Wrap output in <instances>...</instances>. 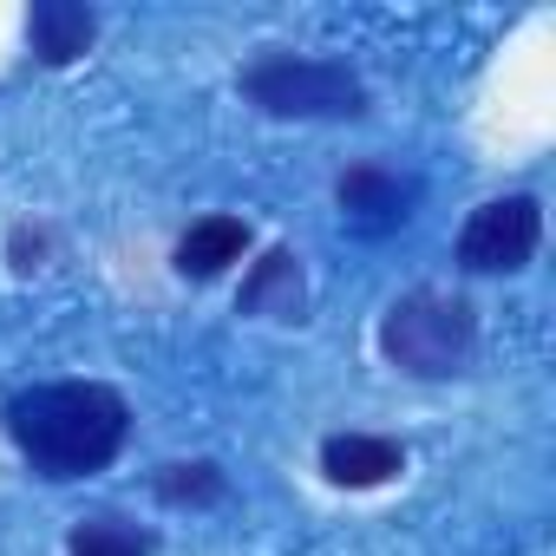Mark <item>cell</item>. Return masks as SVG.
I'll list each match as a JSON object with an SVG mask.
<instances>
[{
  "label": "cell",
  "mask_w": 556,
  "mask_h": 556,
  "mask_svg": "<svg viewBox=\"0 0 556 556\" xmlns=\"http://www.w3.org/2000/svg\"><path fill=\"white\" fill-rule=\"evenodd\" d=\"M8 439L21 445V458L40 471V478H86V471H105L118 452H125V432H131V406L99 387V380H53V387H27L8 400Z\"/></svg>",
  "instance_id": "obj_1"
},
{
  "label": "cell",
  "mask_w": 556,
  "mask_h": 556,
  "mask_svg": "<svg viewBox=\"0 0 556 556\" xmlns=\"http://www.w3.org/2000/svg\"><path fill=\"white\" fill-rule=\"evenodd\" d=\"M151 549H157V536L131 517H112V510L73 523V536H66V556H151Z\"/></svg>",
  "instance_id": "obj_10"
},
{
  "label": "cell",
  "mask_w": 556,
  "mask_h": 556,
  "mask_svg": "<svg viewBox=\"0 0 556 556\" xmlns=\"http://www.w3.org/2000/svg\"><path fill=\"white\" fill-rule=\"evenodd\" d=\"M536 242H543V203L517 190V197H491L465 216L458 262L471 275H517V268H530Z\"/></svg>",
  "instance_id": "obj_4"
},
{
  "label": "cell",
  "mask_w": 556,
  "mask_h": 556,
  "mask_svg": "<svg viewBox=\"0 0 556 556\" xmlns=\"http://www.w3.org/2000/svg\"><path fill=\"white\" fill-rule=\"evenodd\" d=\"M242 99L268 118H361L367 86L341 60H302V53H262L242 66Z\"/></svg>",
  "instance_id": "obj_3"
},
{
  "label": "cell",
  "mask_w": 556,
  "mask_h": 556,
  "mask_svg": "<svg viewBox=\"0 0 556 556\" xmlns=\"http://www.w3.org/2000/svg\"><path fill=\"white\" fill-rule=\"evenodd\" d=\"M157 497H164V504H216V497H223V471H216L210 458L164 465V471H157Z\"/></svg>",
  "instance_id": "obj_11"
},
{
  "label": "cell",
  "mask_w": 556,
  "mask_h": 556,
  "mask_svg": "<svg viewBox=\"0 0 556 556\" xmlns=\"http://www.w3.org/2000/svg\"><path fill=\"white\" fill-rule=\"evenodd\" d=\"M334 203H341V223H348V229H361V236H393V229H406L413 210H419V177H413V170H393V164H354V170H341Z\"/></svg>",
  "instance_id": "obj_5"
},
{
  "label": "cell",
  "mask_w": 556,
  "mask_h": 556,
  "mask_svg": "<svg viewBox=\"0 0 556 556\" xmlns=\"http://www.w3.org/2000/svg\"><path fill=\"white\" fill-rule=\"evenodd\" d=\"M27 40L47 66H73L79 53H92L99 40V14L79 8V0H34V14H27Z\"/></svg>",
  "instance_id": "obj_9"
},
{
  "label": "cell",
  "mask_w": 556,
  "mask_h": 556,
  "mask_svg": "<svg viewBox=\"0 0 556 556\" xmlns=\"http://www.w3.org/2000/svg\"><path fill=\"white\" fill-rule=\"evenodd\" d=\"M380 354L413 380H452L478 354V315L452 289H413L380 321Z\"/></svg>",
  "instance_id": "obj_2"
},
{
  "label": "cell",
  "mask_w": 556,
  "mask_h": 556,
  "mask_svg": "<svg viewBox=\"0 0 556 556\" xmlns=\"http://www.w3.org/2000/svg\"><path fill=\"white\" fill-rule=\"evenodd\" d=\"M321 471L341 491H374V484H387V478L406 471V445L387 439V432H334L321 445Z\"/></svg>",
  "instance_id": "obj_6"
},
{
  "label": "cell",
  "mask_w": 556,
  "mask_h": 556,
  "mask_svg": "<svg viewBox=\"0 0 556 556\" xmlns=\"http://www.w3.org/2000/svg\"><path fill=\"white\" fill-rule=\"evenodd\" d=\"M236 308H242V315H255V321H302V315H308L302 255H295V249H268V255L249 268V282H242Z\"/></svg>",
  "instance_id": "obj_7"
},
{
  "label": "cell",
  "mask_w": 556,
  "mask_h": 556,
  "mask_svg": "<svg viewBox=\"0 0 556 556\" xmlns=\"http://www.w3.org/2000/svg\"><path fill=\"white\" fill-rule=\"evenodd\" d=\"M242 249H249V223L242 216H197L177 236V255L170 262H177L184 282H216L229 262H242Z\"/></svg>",
  "instance_id": "obj_8"
}]
</instances>
